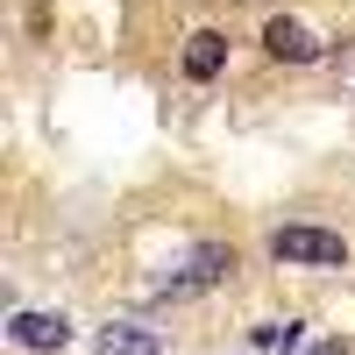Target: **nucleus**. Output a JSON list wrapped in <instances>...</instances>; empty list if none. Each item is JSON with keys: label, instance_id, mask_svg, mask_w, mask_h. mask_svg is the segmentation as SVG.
<instances>
[{"label": "nucleus", "instance_id": "nucleus-1", "mask_svg": "<svg viewBox=\"0 0 355 355\" xmlns=\"http://www.w3.org/2000/svg\"><path fill=\"white\" fill-rule=\"evenodd\" d=\"M270 256L277 263H313V270H341V263H348V242H341V234L334 227H277L270 234Z\"/></svg>", "mask_w": 355, "mask_h": 355}, {"label": "nucleus", "instance_id": "nucleus-2", "mask_svg": "<svg viewBox=\"0 0 355 355\" xmlns=\"http://www.w3.org/2000/svg\"><path fill=\"white\" fill-rule=\"evenodd\" d=\"M8 341L28 348V355H57V348L71 341V320L64 313H15L8 320Z\"/></svg>", "mask_w": 355, "mask_h": 355}, {"label": "nucleus", "instance_id": "nucleus-3", "mask_svg": "<svg viewBox=\"0 0 355 355\" xmlns=\"http://www.w3.org/2000/svg\"><path fill=\"white\" fill-rule=\"evenodd\" d=\"M263 50H270L277 64H313V57H320L313 28H306V21H291V15H270V21H263Z\"/></svg>", "mask_w": 355, "mask_h": 355}, {"label": "nucleus", "instance_id": "nucleus-4", "mask_svg": "<svg viewBox=\"0 0 355 355\" xmlns=\"http://www.w3.org/2000/svg\"><path fill=\"white\" fill-rule=\"evenodd\" d=\"M234 270V249H220V242H206V249H192V263H185V277H171V299H185V291H199V284H220Z\"/></svg>", "mask_w": 355, "mask_h": 355}, {"label": "nucleus", "instance_id": "nucleus-5", "mask_svg": "<svg viewBox=\"0 0 355 355\" xmlns=\"http://www.w3.org/2000/svg\"><path fill=\"white\" fill-rule=\"evenodd\" d=\"M93 355H164V341L150 327H128V320H114V327L93 334Z\"/></svg>", "mask_w": 355, "mask_h": 355}, {"label": "nucleus", "instance_id": "nucleus-6", "mask_svg": "<svg viewBox=\"0 0 355 355\" xmlns=\"http://www.w3.org/2000/svg\"><path fill=\"white\" fill-rule=\"evenodd\" d=\"M220 64H227V36H220V28H199V36L185 43V78H220Z\"/></svg>", "mask_w": 355, "mask_h": 355}, {"label": "nucleus", "instance_id": "nucleus-7", "mask_svg": "<svg viewBox=\"0 0 355 355\" xmlns=\"http://www.w3.org/2000/svg\"><path fill=\"white\" fill-rule=\"evenodd\" d=\"M249 341H256V348H299V320H263Z\"/></svg>", "mask_w": 355, "mask_h": 355}, {"label": "nucleus", "instance_id": "nucleus-8", "mask_svg": "<svg viewBox=\"0 0 355 355\" xmlns=\"http://www.w3.org/2000/svg\"><path fill=\"white\" fill-rule=\"evenodd\" d=\"M313 355H348V348H341V341H320V348H313Z\"/></svg>", "mask_w": 355, "mask_h": 355}]
</instances>
